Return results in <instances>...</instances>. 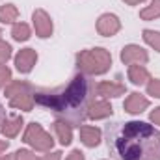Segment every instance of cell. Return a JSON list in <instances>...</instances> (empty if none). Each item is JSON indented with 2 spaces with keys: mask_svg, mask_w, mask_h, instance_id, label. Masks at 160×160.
I'll use <instances>...</instances> for the list:
<instances>
[{
  "mask_svg": "<svg viewBox=\"0 0 160 160\" xmlns=\"http://www.w3.org/2000/svg\"><path fill=\"white\" fill-rule=\"evenodd\" d=\"M34 91H36V86L26 80H11L4 88V95L9 99V106L15 110H22V112L34 110V104H36Z\"/></svg>",
  "mask_w": 160,
  "mask_h": 160,
  "instance_id": "cell-4",
  "label": "cell"
},
{
  "mask_svg": "<svg viewBox=\"0 0 160 160\" xmlns=\"http://www.w3.org/2000/svg\"><path fill=\"white\" fill-rule=\"evenodd\" d=\"M114 114V108H112V104L106 101V99H93L91 102H89V106H88V118L89 119H106V118H110Z\"/></svg>",
  "mask_w": 160,
  "mask_h": 160,
  "instance_id": "cell-12",
  "label": "cell"
},
{
  "mask_svg": "<svg viewBox=\"0 0 160 160\" xmlns=\"http://www.w3.org/2000/svg\"><path fill=\"white\" fill-rule=\"evenodd\" d=\"M99 36L102 38H112L116 36L121 30V21L116 13H102L99 19H97V24H95Z\"/></svg>",
  "mask_w": 160,
  "mask_h": 160,
  "instance_id": "cell-8",
  "label": "cell"
},
{
  "mask_svg": "<svg viewBox=\"0 0 160 160\" xmlns=\"http://www.w3.org/2000/svg\"><path fill=\"white\" fill-rule=\"evenodd\" d=\"M8 147H9V142L8 140H0V157L8 151Z\"/></svg>",
  "mask_w": 160,
  "mask_h": 160,
  "instance_id": "cell-28",
  "label": "cell"
},
{
  "mask_svg": "<svg viewBox=\"0 0 160 160\" xmlns=\"http://www.w3.org/2000/svg\"><path fill=\"white\" fill-rule=\"evenodd\" d=\"M11 69L6 65V63H0V89L6 88L9 82H11Z\"/></svg>",
  "mask_w": 160,
  "mask_h": 160,
  "instance_id": "cell-21",
  "label": "cell"
},
{
  "mask_svg": "<svg viewBox=\"0 0 160 160\" xmlns=\"http://www.w3.org/2000/svg\"><path fill=\"white\" fill-rule=\"evenodd\" d=\"M149 119H151V123H155V125H158L160 127V106L158 108H155V110L149 114Z\"/></svg>",
  "mask_w": 160,
  "mask_h": 160,
  "instance_id": "cell-27",
  "label": "cell"
},
{
  "mask_svg": "<svg viewBox=\"0 0 160 160\" xmlns=\"http://www.w3.org/2000/svg\"><path fill=\"white\" fill-rule=\"evenodd\" d=\"M22 142L26 145H30L34 151H39V153H48L54 147L52 136L41 127L39 123H36V121L28 123V127H26V130L22 134Z\"/></svg>",
  "mask_w": 160,
  "mask_h": 160,
  "instance_id": "cell-5",
  "label": "cell"
},
{
  "mask_svg": "<svg viewBox=\"0 0 160 160\" xmlns=\"http://www.w3.org/2000/svg\"><path fill=\"white\" fill-rule=\"evenodd\" d=\"M127 6H138V4H143L145 0H123Z\"/></svg>",
  "mask_w": 160,
  "mask_h": 160,
  "instance_id": "cell-29",
  "label": "cell"
},
{
  "mask_svg": "<svg viewBox=\"0 0 160 160\" xmlns=\"http://www.w3.org/2000/svg\"><path fill=\"white\" fill-rule=\"evenodd\" d=\"M19 19V9L15 4H2L0 6V22L4 24H15Z\"/></svg>",
  "mask_w": 160,
  "mask_h": 160,
  "instance_id": "cell-17",
  "label": "cell"
},
{
  "mask_svg": "<svg viewBox=\"0 0 160 160\" xmlns=\"http://www.w3.org/2000/svg\"><path fill=\"white\" fill-rule=\"evenodd\" d=\"M114 160H160V130L145 121H114L104 127Z\"/></svg>",
  "mask_w": 160,
  "mask_h": 160,
  "instance_id": "cell-1",
  "label": "cell"
},
{
  "mask_svg": "<svg viewBox=\"0 0 160 160\" xmlns=\"http://www.w3.org/2000/svg\"><path fill=\"white\" fill-rule=\"evenodd\" d=\"M142 38H143V41H145L151 48H155L157 52H160V32L145 28V30L142 32Z\"/></svg>",
  "mask_w": 160,
  "mask_h": 160,
  "instance_id": "cell-20",
  "label": "cell"
},
{
  "mask_svg": "<svg viewBox=\"0 0 160 160\" xmlns=\"http://www.w3.org/2000/svg\"><path fill=\"white\" fill-rule=\"evenodd\" d=\"M127 93V86L121 82H110V80H102L99 84H95V97L97 99H116Z\"/></svg>",
  "mask_w": 160,
  "mask_h": 160,
  "instance_id": "cell-9",
  "label": "cell"
},
{
  "mask_svg": "<svg viewBox=\"0 0 160 160\" xmlns=\"http://www.w3.org/2000/svg\"><path fill=\"white\" fill-rule=\"evenodd\" d=\"M95 99V84L89 77L77 73L67 86L56 89L36 88L34 102L47 108L56 116V119L69 123L71 127H80L88 119V106Z\"/></svg>",
  "mask_w": 160,
  "mask_h": 160,
  "instance_id": "cell-2",
  "label": "cell"
},
{
  "mask_svg": "<svg viewBox=\"0 0 160 160\" xmlns=\"http://www.w3.org/2000/svg\"><path fill=\"white\" fill-rule=\"evenodd\" d=\"M30 36H32V30H30V26H28L26 22L17 21V22L11 26V38H13L15 41H19V43L28 41L30 39Z\"/></svg>",
  "mask_w": 160,
  "mask_h": 160,
  "instance_id": "cell-18",
  "label": "cell"
},
{
  "mask_svg": "<svg viewBox=\"0 0 160 160\" xmlns=\"http://www.w3.org/2000/svg\"><path fill=\"white\" fill-rule=\"evenodd\" d=\"M147 95L160 99V78H151L147 82Z\"/></svg>",
  "mask_w": 160,
  "mask_h": 160,
  "instance_id": "cell-23",
  "label": "cell"
},
{
  "mask_svg": "<svg viewBox=\"0 0 160 160\" xmlns=\"http://www.w3.org/2000/svg\"><path fill=\"white\" fill-rule=\"evenodd\" d=\"M15 157H17V160H38V157H36L32 151H28V149H19V151H15Z\"/></svg>",
  "mask_w": 160,
  "mask_h": 160,
  "instance_id": "cell-24",
  "label": "cell"
},
{
  "mask_svg": "<svg viewBox=\"0 0 160 160\" xmlns=\"http://www.w3.org/2000/svg\"><path fill=\"white\" fill-rule=\"evenodd\" d=\"M4 119H6V110H4V106H2V102H0V125H2Z\"/></svg>",
  "mask_w": 160,
  "mask_h": 160,
  "instance_id": "cell-31",
  "label": "cell"
},
{
  "mask_svg": "<svg viewBox=\"0 0 160 160\" xmlns=\"http://www.w3.org/2000/svg\"><path fill=\"white\" fill-rule=\"evenodd\" d=\"M140 19L142 21H155L160 19V0H151L149 6H145L140 11Z\"/></svg>",
  "mask_w": 160,
  "mask_h": 160,
  "instance_id": "cell-19",
  "label": "cell"
},
{
  "mask_svg": "<svg viewBox=\"0 0 160 160\" xmlns=\"http://www.w3.org/2000/svg\"><path fill=\"white\" fill-rule=\"evenodd\" d=\"M32 22H34V30H36V36H38V38L47 39V38L52 36L54 24H52L50 15H48L45 9H41V8L34 9V13H32Z\"/></svg>",
  "mask_w": 160,
  "mask_h": 160,
  "instance_id": "cell-7",
  "label": "cell"
},
{
  "mask_svg": "<svg viewBox=\"0 0 160 160\" xmlns=\"http://www.w3.org/2000/svg\"><path fill=\"white\" fill-rule=\"evenodd\" d=\"M75 63L78 73L86 77H95V75H104L110 71L112 67V54L110 50L102 48V47H95V48H86L80 50L75 56Z\"/></svg>",
  "mask_w": 160,
  "mask_h": 160,
  "instance_id": "cell-3",
  "label": "cell"
},
{
  "mask_svg": "<svg viewBox=\"0 0 160 160\" xmlns=\"http://www.w3.org/2000/svg\"><path fill=\"white\" fill-rule=\"evenodd\" d=\"M22 125H24L22 116H8L6 119L2 121V125H0V132H2V136L11 140V138H15L21 132Z\"/></svg>",
  "mask_w": 160,
  "mask_h": 160,
  "instance_id": "cell-13",
  "label": "cell"
},
{
  "mask_svg": "<svg viewBox=\"0 0 160 160\" xmlns=\"http://www.w3.org/2000/svg\"><path fill=\"white\" fill-rule=\"evenodd\" d=\"M13 54V48L9 43H6L4 39H0V63H6Z\"/></svg>",
  "mask_w": 160,
  "mask_h": 160,
  "instance_id": "cell-22",
  "label": "cell"
},
{
  "mask_svg": "<svg viewBox=\"0 0 160 160\" xmlns=\"http://www.w3.org/2000/svg\"><path fill=\"white\" fill-rule=\"evenodd\" d=\"M62 155H63L62 151H52V153L48 151L47 155H43V157H38V160H62Z\"/></svg>",
  "mask_w": 160,
  "mask_h": 160,
  "instance_id": "cell-25",
  "label": "cell"
},
{
  "mask_svg": "<svg viewBox=\"0 0 160 160\" xmlns=\"http://www.w3.org/2000/svg\"><path fill=\"white\" fill-rule=\"evenodd\" d=\"M54 132H56V138L60 140L62 145H71V142H73V127L69 123L56 119L54 121Z\"/></svg>",
  "mask_w": 160,
  "mask_h": 160,
  "instance_id": "cell-15",
  "label": "cell"
},
{
  "mask_svg": "<svg viewBox=\"0 0 160 160\" xmlns=\"http://www.w3.org/2000/svg\"><path fill=\"white\" fill-rule=\"evenodd\" d=\"M149 99L145 97V95H142L140 91H132L127 99H125V102H123V108H125V112L127 114H130V116H138V114H142V112H145L147 108H149Z\"/></svg>",
  "mask_w": 160,
  "mask_h": 160,
  "instance_id": "cell-11",
  "label": "cell"
},
{
  "mask_svg": "<svg viewBox=\"0 0 160 160\" xmlns=\"http://www.w3.org/2000/svg\"><path fill=\"white\" fill-rule=\"evenodd\" d=\"M0 160H17V157H15V153H9V155H2Z\"/></svg>",
  "mask_w": 160,
  "mask_h": 160,
  "instance_id": "cell-30",
  "label": "cell"
},
{
  "mask_svg": "<svg viewBox=\"0 0 160 160\" xmlns=\"http://www.w3.org/2000/svg\"><path fill=\"white\" fill-rule=\"evenodd\" d=\"M0 39H2V30H0Z\"/></svg>",
  "mask_w": 160,
  "mask_h": 160,
  "instance_id": "cell-32",
  "label": "cell"
},
{
  "mask_svg": "<svg viewBox=\"0 0 160 160\" xmlns=\"http://www.w3.org/2000/svg\"><path fill=\"white\" fill-rule=\"evenodd\" d=\"M80 128V142L86 147H97L102 140V132L97 127H89V125H82Z\"/></svg>",
  "mask_w": 160,
  "mask_h": 160,
  "instance_id": "cell-14",
  "label": "cell"
},
{
  "mask_svg": "<svg viewBox=\"0 0 160 160\" xmlns=\"http://www.w3.org/2000/svg\"><path fill=\"white\" fill-rule=\"evenodd\" d=\"M13 62H15V69L19 71V73H22V75H28L32 69H34V65L38 63V52L34 50V48H21L17 54H15V58H13Z\"/></svg>",
  "mask_w": 160,
  "mask_h": 160,
  "instance_id": "cell-10",
  "label": "cell"
},
{
  "mask_svg": "<svg viewBox=\"0 0 160 160\" xmlns=\"http://www.w3.org/2000/svg\"><path fill=\"white\" fill-rule=\"evenodd\" d=\"M119 58L125 65H145V63L149 62L147 50H145L143 47H140V45H134V43L125 45V47L121 48Z\"/></svg>",
  "mask_w": 160,
  "mask_h": 160,
  "instance_id": "cell-6",
  "label": "cell"
},
{
  "mask_svg": "<svg viewBox=\"0 0 160 160\" xmlns=\"http://www.w3.org/2000/svg\"><path fill=\"white\" fill-rule=\"evenodd\" d=\"M128 80L134 86H143L151 80V75L143 65H128Z\"/></svg>",
  "mask_w": 160,
  "mask_h": 160,
  "instance_id": "cell-16",
  "label": "cell"
},
{
  "mask_svg": "<svg viewBox=\"0 0 160 160\" xmlns=\"http://www.w3.org/2000/svg\"><path fill=\"white\" fill-rule=\"evenodd\" d=\"M65 160H86V157H84V153H82L80 149H73Z\"/></svg>",
  "mask_w": 160,
  "mask_h": 160,
  "instance_id": "cell-26",
  "label": "cell"
}]
</instances>
